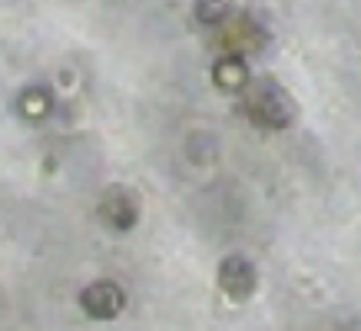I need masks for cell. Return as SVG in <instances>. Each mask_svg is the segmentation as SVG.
Segmentation results:
<instances>
[{"instance_id":"1","label":"cell","mask_w":361,"mask_h":331,"mask_svg":"<svg viewBox=\"0 0 361 331\" xmlns=\"http://www.w3.org/2000/svg\"><path fill=\"white\" fill-rule=\"evenodd\" d=\"M245 113H249L255 123L262 126H272V130H282L292 123L295 110H292V99L285 96L275 83H259L245 93Z\"/></svg>"},{"instance_id":"2","label":"cell","mask_w":361,"mask_h":331,"mask_svg":"<svg viewBox=\"0 0 361 331\" xmlns=\"http://www.w3.org/2000/svg\"><path fill=\"white\" fill-rule=\"evenodd\" d=\"M80 301H83L87 315H93V318H113L123 308V292L113 282H97V285H90L83 292Z\"/></svg>"},{"instance_id":"3","label":"cell","mask_w":361,"mask_h":331,"mask_svg":"<svg viewBox=\"0 0 361 331\" xmlns=\"http://www.w3.org/2000/svg\"><path fill=\"white\" fill-rule=\"evenodd\" d=\"M219 285L226 295L232 298H245L255 288V272L245 258H226L219 268Z\"/></svg>"},{"instance_id":"4","label":"cell","mask_w":361,"mask_h":331,"mask_svg":"<svg viewBox=\"0 0 361 331\" xmlns=\"http://www.w3.org/2000/svg\"><path fill=\"white\" fill-rule=\"evenodd\" d=\"M222 44L229 46L232 54H242V50H255V46L262 44V30H259V23L239 13V17H232L226 23V30H222Z\"/></svg>"},{"instance_id":"5","label":"cell","mask_w":361,"mask_h":331,"mask_svg":"<svg viewBox=\"0 0 361 331\" xmlns=\"http://www.w3.org/2000/svg\"><path fill=\"white\" fill-rule=\"evenodd\" d=\"M99 216L110 222L113 229H130L133 219H136V209H133V196L126 189H110L103 202H99Z\"/></svg>"},{"instance_id":"6","label":"cell","mask_w":361,"mask_h":331,"mask_svg":"<svg viewBox=\"0 0 361 331\" xmlns=\"http://www.w3.org/2000/svg\"><path fill=\"white\" fill-rule=\"evenodd\" d=\"M216 83L222 89H242L245 87V66H242L239 56H226L219 66H216Z\"/></svg>"},{"instance_id":"7","label":"cell","mask_w":361,"mask_h":331,"mask_svg":"<svg viewBox=\"0 0 361 331\" xmlns=\"http://www.w3.org/2000/svg\"><path fill=\"white\" fill-rule=\"evenodd\" d=\"M196 11H199V20L202 23H219L232 13V7H229V0H199Z\"/></svg>"},{"instance_id":"8","label":"cell","mask_w":361,"mask_h":331,"mask_svg":"<svg viewBox=\"0 0 361 331\" xmlns=\"http://www.w3.org/2000/svg\"><path fill=\"white\" fill-rule=\"evenodd\" d=\"M20 106H23V110H27V113H30L33 120H40V116H44V99H37V96H33V93H30V96H23V103H20Z\"/></svg>"}]
</instances>
